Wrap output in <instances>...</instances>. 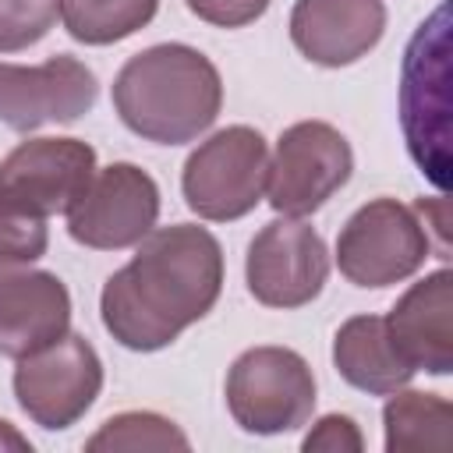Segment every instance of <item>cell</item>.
<instances>
[{
    "instance_id": "cell-1",
    "label": "cell",
    "mask_w": 453,
    "mask_h": 453,
    "mask_svg": "<svg viewBox=\"0 0 453 453\" xmlns=\"http://www.w3.org/2000/svg\"><path fill=\"white\" fill-rule=\"evenodd\" d=\"M99 294L106 333L138 354L170 347L205 319L223 290V248L198 223L152 226Z\"/></svg>"
},
{
    "instance_id": "cell-2",
    "label": "cell",
    "mask_w": 453,
    "mask_h": 453,
    "mask_svg": "<svg viewBox=\"0 0 453 453\" xmlns=\"http://www.w3.org/2000/svg\"><path fill=\"white\" fill-rule=\"evenodd\" d=\"M120 124L156 145H184L205 134L223 110L216 64L188 42H156L124 60L113 78Z\"/></svg>"
},
{
    "instance_id": "cell-3",
    "label": "cell",
    "mask_w": 453,
    "mask_h": 453,
    "mask_svg": "<svg viewBox=\"0 0 453 453\" xmlns=\"http://www.w3.org/2000/svg\"><path fill=\"white\" fill-rule=\"evenodd\" d=\"M96 173L81 138H28L0 159V265H32L50 248V216L67 212Z\"/></svg>"
},
{
    "instance_id": "cell-4",
    "label": "cell",
    "mask_w": 453,
    "mask_h": 453,
    "mask_svg": "<svg viewBox=\"0 0 453 453\" xmlns=\"http://www.w3.org/2000/svg\"><path fill=\"white\" fill-rule=\"evenodd\" d=\"M400 120L411 159L446 188L449 170V4L418 25L400 67Z\"/></svg>"
},
{
    "instance_id": "cell-5",
    "label": "cell",
    "mask_w": 453,
    "mask_h": 453,
    "mask_svg": "<svg viewBox=\"0 0 453 453\" xmlns=\"http://www.w3.org/2000/svg\"><path fill=\"white\" fill-rule=\"evenodd\" d=\"M432 255V237L421 205L396 198L365 202L336 237V265L347 283L382 290L411 280Z\"/></svg>"
},
{
    "instance_id": "cell-6",
    "label": "cell",
    "mask_w": 453,
    "mask_h": 453,
    "mask_svg": "<svg viewBox=\"0 0 453 453\" xmlns=\"http://www.w3.org/2000/svg\"><path fill=\"white\" fill-rule=\"evenodd\" d=\"M269 177V145L248 124H230L198 142V149L184 159L180 191L188 209L209 223H234L248 216L262 195Z\"/></svg>"
},
{
    "instance_id": "cell-7",
    "label": "cell",
    "mask_w": 453,
    "mask_h": 453,
    "mask_svg": "<svg viewBox=\"0 0 453 453\" xmlns=\"http://www.w3.org/2000/svg\"><path fill=\"white\" fill-rule=\"evenodd\" d=\"M226 411L251 435H283L308 425L315 411L311 365L290 347H251L226 372Z\"/></svg>"
},
{
    "instance_id": "cell-8",
    "label": "cell",
    "mask_w": 453,
    "mask_h": 453,
    "mask_svg": "<svg viewBox=\"0 0 453 453\" xmlns=\"http://www.w3.org/2000/svg\"><path fill=\"white\" fill-rule=\"evenodd\" d=\"M14 400L46 432H64L78 425L103 389V361L81 333H64L60 340L18 357Z\"/></svg>"
},
{
    "instance_id": "cell-9",
    "label": "cell",
    "mask_w": 453,
    "mask_h": 453,
    "mask_svg": "<svg viewBox=\"0 0 453 453\" xmlns=\"http://www.w3.org/2000/svg\"><path fill=\"white\" fill-rule=\"evenodd\" d=\"M354 173L350 142L326 120H297L276 138L269 156L265 198L280 216L319 212Z\"/></svg>"
},
{
    "instance_id": "cell-10",
    "label": "cell",
    "mask_w": 453,
    "mask_h": 453,
    "mask_svg": "<svg viewBox=\"0 0 453 453\" xmlns=\"http://www.w3.org/2000/svg\"><path fill=\"white\" fill-rule=\"evenodd\" d=\"M67 234L92 251L134 248L159 219V184L134 163L96 166L85 191L71 202Z\"/></svg>"
},
{
    "instance_id": "cell-11",
    "label": "cell",
    "mask_w": 453,
    "mask_h": 453,
    "mask_svg": "<svg viewBox=\"0 0 453 453\" xmlns=\"http://www.w3.org/2000/svg\"><path fill=\"white\" fill-rule=\"evenodd\" d=\"M329 280V251L322 234L294 216L265 223L244 255L248 294L265 308H304Z\"/></svg>"
},
{
    "instance_id": "cell-12",
    "label": "cell",
    "mask_w": 453,
    "mask_h": 453,
    "mask_svg": "<svg viewBox=\"0 0 453 453\" xmlns=\"http://www.w3.org/2000/svg\"><path fill=\"white\" fill-rule=\"evenodd\" d=\"M99 99V78L85 60L57 53L42 64L0 60V124L11 131H35L42 124H74Z\"/></svg>"
},
{
    "instance_id": "cell-13",
    "label": "cell",
    "mask_w": 453,
    "mask_h": 453,
    "mask_svg": "<svg viewBox=\"0 0 453 453\" xmlns=\"http://www.w3.org/2000/svg\"><path fill=\"white\" fill-rule=\"evenodd\" d=\"M382 35V0H297L290 11V42L319 67H347L368 57Z\"/></svg>"
},
{
    "instance_id": "cell-14",
    "label": "cell",
    "mask_w": 453,
    "mask_h": 453,
    "mask_svg": "<svg viewBox=\"0 0 453 453\" xmlns=\"http://www.w3.org/2000/svg\"><path fill=\"white\" fill-rule=\"evenodd\" d=\"M382 319L393 347L414 372H453V273L446 265L411 283Z\"/></svg>"
},
{
    "instance_id": "cell-15",
    "label": "cell",
    "mask_w": 453,
    "mask_h": 453,
    "mask_svg": "<svg viewBox=\"0 0 453 453\" xmlns=\"http://www.w3.org/2000/svg\"><path fill=\"white\" fill-rule=\"evenodd\" d=\"M71 329V294L57 273L0 265V354L25 357Z\"/></svg>"
},
{
    "instance_id": "cell-16",
    "label": "cell",
    "mask_w": 453,
    "mask_h": 453,
    "mask_svg": "<svg viewBox=\"0 0 453 453\" xmlns=\"http://www.w3.org/2000/svg\"><path fill=\"white\" fill-rule=\"evenodd\" d=\"M333 365L347 386L368 396H389L414 379V368L393 347L382 315L347 319L333 336Z\"/></svg>"
},
{
    "instance_id": "cell-17",
    "label": "cell",
    "mask_w": 453,
    "mask_h": 453,
    "mask_svg": "<svg viewBox=\"0 0 453 453\" xmlns=\"http://www.w3.org/2000/svg\"><path fill=\"white\" fill-rule=\"evenodd\" d=\"M382 432L389 453L407 449H446L453 435V407L439 393L396 389L382 407Z\"/></svg>"
},
{
    "instance_id": "cell-18",
    "label": "cell",
    "mask_w": 453,
    "mask_h": 453,
    "mask_svg": "<svg viewBox=\"0 0 453 453\" xmlns=\"http://www.w3.org/2000/svg\"><path fill=\"white\" fill-rule=\"evenodd\" d=\"M159 0H60V21L74 42L113 46L145 28Z\"/></svg>"
},
{
    "instance_id": "cell-19",
    "label": "cell",
    "mask_w": 453,
    "mask_h": 453,
    "mask_svg": "<svg viewBox=\"0 0 453 453\" xmlns=\"http://www.w3.org/2000/svg\"><path fill=\"white\" fill-rule=\"evenodd\" d=\"M191 439L156 411H124L106 418L88 439L85 449H188Z\"/></svg>"
},
{
    "instance_id": "cell-20",
    "label": "cell",
    "mask_w": 453,
    "mask_h": 453,
    "mask_svg": "<svg viewBox=\"0 0 453 453\" xmlns=\"http://www.w3.org/2000/svg\"><path fill=\"white\" fill-rule=\"evenodd\" d=\"M60 0H0V53H18L50 35Z\"/></svg>"
},
{
    "instance_id": "cell-21",
    "label": "cell",
    "mask_w": 453,
    "mask_h": 453,
    "mask_svg": "<svg viewBox=\"0 0 453 453\" xmlns=\"http://www.w3.org/2000/svg\"><path fill=\"white\" fill-rule=\"evenodd\" d=\"M304 453H361L365 439L361 428L354 425V418L347 414H326L311 425V432L301 442Z\"/></svg>"
},
{
    "instance_id": "cell-22",
    "label": "cell",
    "mask_w": 453,
    "mask_h": 453,
    "mask_svg": "<svg viewBox=\"0 0 453 453\" xmlns=\"http://www.w3.org/2000/svg\"><path fill=\"white\" fill-rule=\"evenodd\" d=\"M198 21L216 28H244L269 11V0H184Z\"/></svg>"
},
{
    "instance_id": "cell-23",
    "label": "cell",
    "mask_w": 453,
    "mask_h": 453,
    "mask_svg": "<svg viewBox=\"0 0 453 453\" xmlns=\"http://www.w3.org/2000/svg\"><path fill=\"white\" fill-rule=\"evenodd\" d=\"M0 449H21V453H32V442H28L11 421L0 418Z\"/></svg>"
}]
</instances>
